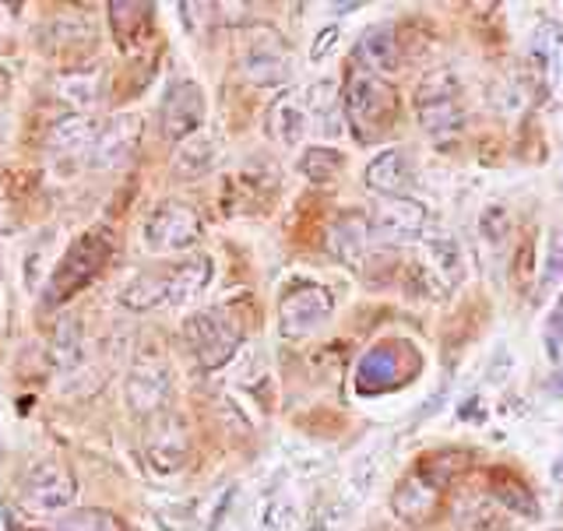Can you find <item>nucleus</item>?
<instances>
[{
    "label": "nucleus",
    "instance_id": "nucleus-23",
    "mask_svg": "<svg viewBox=\"0 0 563 531\" xmlns=\"http://www.w3.org/2000/svg\"><path fill=\"white\" fill-rule=\"evenodd\" d=\"M219 163V145L208 134H194L190 141H184L180 152L173 158V173L180 180H198V176L211 173Z\"/></svg>",
    "mask_w": 563,
    "mask_h": 531
},
{
    "label": "nucleus",
    "instance_id": "nucleus-20",
    "mask_svg": "<svg viewBox=\"0 0 563 531\" xmlns=\"http://www.w3.org/2000/svg\"><path fill=\"white\" fill-rule=\"evenodd\" d=\"M331 254L339 257L349 268H360L366 251H369V219L363 215H342L339 222L331 225V236H328Z\"/></svg>",
    "mask_w": 563,
    "mask_h": 531
},
{
    "label": "nucleus",
    "instance_id": "nucleus-8",
    "mask_svg": "<svg viewBox=\"0 0 563 531\" xmlns=\"http://www.w3.org/2000/svg\"><path fill=\"white\" fill-rule=\"evenodd\" d=\"M334 310V296L317 286V281H292V286L282 292V303H278V324L282 334H310L321 328Z\"/></svg>",
    "mask_w": 563,
    "mask_h": 531
},
{
    "label": "nucleus",
    "instance_id": "nucleus-16",
    "mask_svg": "<svg viewBox=\"0 0 563 531\" xmlns=\"http://www.w3.org/2000/svg\"><path fill=\"white\" fill-rule=\"evenodd\" d=\"M264 128H268V134L278 141V145H296V141L303 137L307 128H310L303 92L278 96V99L272 102L268 117H264Z\"/></svg>",
    "mask_w": 563,
    "mask_h": 531
},
{
    "label": "nucleus",
    "instance_id": "nucleus-6",
    "mask_svg": "<svg viewBox=\"0 0 563 531\" xmlns=\"http://www.w3.org/2000/svg\"><path fill=\"white\" fill-rule=\"evenodd\" d=\"M243 75L254 85H286L292 78V57L286 40L268 29V25H254L246 32L243 43Z\"/></svg>",
    "mask_w": 563,
    "mask_h": 531
},
{
    "label": "nucleus",
    "instance_id": "nucleus-2",
    "mask_svg": "<svg viewBox=\"0 0 563 531\" xmlns=\"http://www.w3.org/2000/svg\"><path fill=\"white\" fill-rule=\"evenodd\" d=\"M416 117H419L422 134H427L433 145L444 148L451 141H457V134L465 128V106H462V81H457L454 70L440 67L419 81Z\"/></svg>",
    "mask_w": 563,
    "mask_h": 531
},
{
    "label": "nucleus",
    "instance_id": "nucleus-26",
    "mask_svg": "<svg viewBox=\"0 0 563 531\" xmlns=\"http://www.w3.org/2000/svg\"><path fill=\"white\" fill-rule=\"evenodd\" d=\"M120 303L128 310H155V307H169V278L166 272L155 275H137L128 281L120 292Z\"/></svg>",
    "mask_w": 563,
    "mask_h": 531
},
{
    "label": "nucleus",
    "instance_id": "nucleus-34",
    "mask_svg": "<svg viewBox=\"0 0 563 531\" xmlns=\"http://www.w3.org/2000/svg\"><path fill=\"white\" fill-rule=\"evenodd\" d=\"M483 236H489L493 243H504L507 236V219H504V208H489L483 215Z\"/></svg>",
    "mask_w": 563,
    "mask_h": 531
},
{
    "label": "nucleus",
    "instance_id": "nucleus-4",
    "mask_svg": "<svg viewBox=\"0 0 563 531\" xmlns=\"http://www.w3.org/2000/svg\"><path fill=\"white\" fill-rule=\"evenodd\" d=\"M110 251H113V240L106 229H92V233L75 240V246L64 254V261L49 272V286L43 292L46 303L57 307L64 299L75 296L81 286H88V281L102 272V264L110 261Z\"/></svg>",
    "mask_w": 563,
    "mask_h": 531
},
{
    "label": "nucleus",
    "instance_id": "nucleus-10",
    "mask_svg": "<svg viewBox=\"0 0 563 531\" xmlns=\"http://www.w3.org/2000/svg\"><path fill=\"white\" fill-rule=\"evenodd\" d=\"M427 229V208L412 198L380 201L369 215V243L377 246H405L422 236Z\"/></svg>",
    "mask_w": 563,
    "mask_h": 531
},
{
    "label": "nucleus",
    "instance_id": "nucleus-19",
    "mask_svg": "<svg viewBox=\"0 0 563 531\" xmlns=\"http://www.w3.org/2000/svg\"><path fill=\"white\" fill-rule=\"evenodd\" d=\"M356 57L369 70V75H380V70H395L398 67V29L391 22L369 25L360 43H356Z\"/></svg>",
    "mask_w": 563,
    "mask_h": 531
},
{
    "label": "nucleus",
    "instance_id": "nucleus-40",
    "mask_svg": "<svg viewBox=\"0 0 563 531\" xmlns=\"http://www.w3.org/2000/svg\"><path fill=\"white\" fill-rule=\"evenodd\" d=\"M553 531H563V528H553Z\"/></svg>",
    "mask_w": 563,
    "mask_h": 531
},
{
    "label": "nucleus",
    "instance_id": "nucleus-11",
    "mask_svg": "<svg viewBox=\"0 0 563 531\" xmlns=\"http://www.w3.org/2000/svg\"><path fill=\"white\" fill-rule=\"evenodd\" d=\"M141 134H145V120L137 113H117L113 120H106V128H99L96 148H92V166L96 169H117L123 163H131Z\"/></svg>",
    "mask_w": 563,
    "mask_h": 531
},
{
    "label": "nucleus",
    "instance_id": "nucleus-1",
    "mask_svg": "<svg viewBox=\"0 0 563 531\" xmlns=\"http://www.w3.org/2000/svg\"><path fill=\"white\" fill-rule=\"evenodd\" d=\"M342 113L360 141H380L398 120V96L384 78L352 70L342 88Z\"/></svg>",
    "mask_w": 563,
    "mask_h": 531
},
{
    "label": "nucleus",
    "instance_id": "nucleus-38",
    "mask_svg": "<svg viewBox=\"0 0 563 531\" xmlns=\"http://www.w3.org/2000/svg\"><path fill=\"white\" fill-rule=\"evenodd\" d=\"M233 486H229V489H222L219 493V497H216V504H211V518H208V531H216L219 528V521H222V515H225V510H229V500H233Z\"/></svg>",
    "mask_w": 563,
    "mask_h": 531
},
{
    "label": "nucleus",
    "instance_id": "nucleus-21",
    "mask_svg": "<svg viewBox=\"0 0 563 531\" xmlns=\"http://www.w3.org/2000/svg\"><path fill=\"white\" fill-rule=\"evenodd\" d=\"M96 137H99V123L92 117L88 113H64L57 123H53L46 145L60 155H81L85 148L88 152L96 148Z\"/></svg>",
    "mask_w": 563,
    "mask_h": 531
},
{
    "label": "nucleus",
    "instance_id": "nucleus-36",
    "mask_svg": "<svg viewBox=\"0 0 563 531\" xmlns=\"http://www.w3.org/2000/svg\"><path fill=\"white\" fill-rule=\"evenodd\" d=\"M545 339H550V349L563 345V296L556 299V307L545 317Z\"/></svg>",
    "mask_w": 563,
    "mask_h": 531
},
{
    "label": "nucleus",
    "instance_id": "nucleus-13",
    "mask_svg": "<svg viewBox=\"0 0 563 531\" xmlns=\"http://www.w3.org/2000/svg\"><path fill=\"white\" fill-rule=\"evenodd\" d=\"M363 180H366L369 190L380 193V201L409 198V190H412V166H409V158H405L401 148H387V152H380L374 163L366 166Z\"/></svg>",
    "mask_w": 563,
    "mask_h": 531
},
{
    "label": "nucleus",
    "instance_id": "nucleus-39",
    "mask_svg": "<svg viewBox=\"0 0 563 531\" xmlns=\"http://www.w3.org/2000/svg\"><path fill=\"white\" fill-rule=\"evenodd\" d=\"M550 395H556V398H563V377H556V380L550 384Z\"/></svg>",
    "mask_w": 563,
    "mask_h": 531
},
{
    "label": "nucleus",
    "instance_id": "nucleus-31",
    "mask_svg": "<svg viewBox=\"0 0 563 531\" xmlns=\"http://www.w3.org/2000/svg\"><path fill=\"white\" fill-rule=\"evenodd\" d=\"M377 468H380V457H374V454L360 457L356 468L349 472V489L356 493V497H366V493L374 489V483H377Z\"/></svg>",
    "mask_w": 563,
    "mask_h": 531
},
{
    "label": "nucleus",
    "instance_id": "nucleus-14",
    "mask_svg": "<svg viewBox=\"0 0 563 531\" xmlns=\"http://www.w3.org/2000/svg\"><path fill=\"white\" fill-rule=\"evenodd\" d=\"M422 264H427V275H433L444 289H457L468 275L462 243L448 233H433L422 240Z\"/></svg>",
    "mask_w": 563,
    "mask_h": 531
},
{
    "label": "nucleus",
    "instance_id": "nucleus-9",
    "mask_svg": "<svg viewBox=\"0 0 563 531\" xmlns=\"http://www.w3.org/2000/svg\"><path fill=\"white\" fill-rule=\"evenodd\" d=\"M201 215L184 201H163L158 204L148 222H145V243L148 251L169 254V251H187L201 240Z\"/></svg>",
    "mask_w": 563,
    "mask_h": 531
},
{
    "label": "nucleus",
    "instance_id": "nucleus-32",
    "mask_svg": "<svg viewBox=\"0 0 563 531\" xmlns=\"http://www.w3.org/2000/svg\"><path fill=\"white\" fill-rule=\"evenodd\" d=\"M264 531H286L296 524V507L292 500H268V507H264Z\"/></svg>",
    "mask_w": 563,
    "mask_h": 531
},
{
    "label": "nucleus",
    "instance_id": "nucleus-29",
    "mask_svg": "<svg viewBox=\"0 0 563 531\" xmlns=\"http://www.w3.org/2000/svg\"><path fill=\"white\" fill-rule=\"evenodd\" d=\"M299 169H303V176L310 184H334L342 176V169H345V158L334 152V148H328V145H313V148H307L303 155H299Z\"/></svg>",
    "mask_w": 563,
    "mask_h": 531
},
{
    "label": "nucleus",
    "instance_id": "nucleus-7",
    "mask_svg": "<svg viewBox=\"0 0 563 531\" xmlns=\"http://www.w3.org/2000/svg\"><path fill=\"white\" fill-rule=\"evenodd\" d=\"M205 113H208V102H205L201 85L190 78H176L166 88L163 106H158V128H163L166 141H180L184 145L194 134H201Z\"/></svg>",
    "mask_w": 563,
    "mask_h": 531
},
{
    "label": "nucleus",
    "instance_id": "nucleus-35",
    "mask_svg": "<svg viewBox=\"0 0 563 531\" xmlns=\"http://www.w3.org/2000/svg\"><path fill=\"white\" fill-rule=\"evenodd\" d=\"M545 278H563V225L553 233L550 257H545Z\"/></svg>",
    "mask_w": 563,
    "mask_h": 531
},
{
    "label": "nucleus",
    "instance_id": "nucleus-25",
    "mask_svg": "<svg viewBox=\"0 0 563 531\" xmlns=\"http://www.w3.org/2000/svg\"><path fill=\"white\" fill-rule=\"evenodd\" d=\"M110 25L120 49H134L152 32V8L148 4H110Z\"/></svg>",
    "mask_w": 563,
    "mask_h": 531
},
{
    "label": "nucleus",
    "instance_id": "nucleus-17",
    "mask_svg": "<svg viewBox=\"0 0 563 531\" xmlns=\"http://www.w3.org/2000/svg\"><path fill=\"white\" fill-rule=\"evenodd\" d=\"M486 489H489V500L504 507L507 515H518V518H539V500L536 493L528 489L515 472L507 468H493L486 475Z\"/></svg>",
    "mask_w": 563,
    "mask_h": 531
},
{
    "label": "nucleus",
    "instance_id": "nucleus-18",
    "mask_svg": "<svg viewBox=\"0 0 563 531\" xmlns=\"http://www.w3.org/2000/svg\"><path fill=\"white\" fill-rule=\"evenodd\" d=\"M307 102V117L310 128H317V134L324 137H339L345 128V113H342V92L331 81H317L303 92Z\"/></svg>",
    "mask_w": 563,
    "mask_h": 531
},
{
    "label": "nucleus",
    "instance_id": "nucleus-37",
    "mask_svg": "<svg viewBox=\"0 0 563 531\" xmlns=\"http://www.w3.org/2000/svg\"><path fill=\"white\" fill-rule=\"evenodd\" d=\"M334 40H339V29H334V25L317 35V40H313V49H310V60H313V64H317V60H324L328 53H331V43H334Z\"/></svg>",
    "mask_w": 563,
    "mask_h": 531
},
{
    "label": "nucleus",
    "instance_id": "nucleus-27",
    "mask_svg": "<svg viewBox=\"0 0 563 531\" xmlns=\"http://www.w3.org/2000/svg\"><path fill=\"white\" fill-rule=\"evenodd\" d=\"M468 465H472V454H468V451L448 447V451H433L416 472H419V475H427V479H430L440 493H444Z\"/></svg>",
    "mask_w": 563,
    "mask_h": 531
},
{
    "label": "nucleus",
    "instance_id": "nucleus-22",
    "mask_svg": "<svg viewBox=\"0 0 563 531\" xmlns=\"http://www.w3.org/2000/svg\"><path fill=\"white\" fill-rule=\"evenodd\" d=\"M169 278V307H180V303H194L211 281V261L208 257H190L184 264L166 272Z\"/></svg>",
    "mask_w": 563,
    "mask_h": 531
},
{
    "label": "nucleus",
    "instance_id": "nucleus-28",
    "mask_svg": "<svg viewBox=\"0 0 563 531\" xmlns=\"http://www.w3.org/2000/svg\"><path fill=\"white\" fill-rule=\"evenodd\" d=\"M387 352L391 345H380L374 352H366V359L360 363V374H356V384L363 391H384V387H391L395 377H398V359H387Z\"/></svg>",
    "mask_w": 563,
    "mask_h": 531
},
{
    "label": "nucleus",
    "instance_id": "nucleus-15",
    "mask_svg": "<svg viewBox=\"0 0 563 531\" xmlns=\"http://www.w3.org/2000/svg\"><path fill=\"white\" fill-rule=\"evenodd\" d=\"M440 507V489L427 479V475L409 472L391 493V510L409 524H422L437 515Z\"/></svg>",
    "mask_w": 563,
    "mask_h": 531
},
{
    "label": "nucleus",
    "instance_id": "nucleus-30",
    "mask_svg": "<svg viewBox=\"0 0 563 531\" xmlns=\"http://www.w3.org/2000/svg\"><path fill=\"white\" fill-rule=\"evenodd\" d=\"M46 531H123V521L110 515V510L85 507V510H70V515L57 518Z\"/></svg>",
    "mask_w": 563,
    "mask_h": 531
},
{
    "label": "nucleus",
    "instance_id": "nucleus-24",
    "mask_svg": "<svg viewBox=\"0 0 563 531\" xmlns=\"http://www.w3.org/2000/svg\"><path fill=\"white\" fill-rule=\"evenodd\" d=\"M145 462L155 475H173L190 462V444L184 433H158L152 444L145 447Z\"/></svg>",
    "mask_w": 563,
    "mask_h": 531
},
{
    "label": "nucleus",
    "instance_id": "nucleus-12",
    "mask_svg": "<svg viewBox=\"0 0 563 531\" xmlns=\"http://www.w3.org/2000/svg\"><path fill=\"white\" fill-rule=\"evenodd\" d=\"M173 395V374L163 363H137L123 380V401L131 416H155Z\"/></svg>",
    "mask_w": 563,
    "mask_h": 531
},
{
    "label": "nucleus",
    "instance_id": "nucleus-33",
    "mask_svg": "<svg viewBox=\"0 0 563 531\" xmlns=\"http://www.w3.org/2000/svg\"><path fill=\"white\" fill-rule=\"evenodd\" d=\"M345 518H349L345 504L328 507V510H321V515H317V518L310 521V528H307V531H342V528H345Z\"/></svg>",
    "mask_w": 563,
    "mask_h": 531
},
{
    "label": "nucleus",
    "instance_id": "nucleus-3",
    "mask_svg": "<svg viewBox=\"0 0 563 531\" xmlns=\"http://www.w3.org/2000/svg\"><path fill=\"white\" fill-rule=\"evenodd\" d=\"M184 342L201 369H222L240 352L243 331L233 321V313L222 307L198 310L184 321Z\"/></svg>",
    "mask_w": 563,
    "mask_h": 531
},
{
    "label": "nucleus",
    "instance_id": "nucleus-5",
    "mask_svg": "<svg viewBox=\"0 0 563 531\" xmlns=\"http://www.w3.org/2000/svg\"><path fill=\"white\" fill-rule=\"evenodd\" d=\"M78 497V479L64 462L57 457H46V462L32 465L29 475L22 479V489H18V504L32 515H57V510H67Z\"/></svg>",
    "mask_w": 563,
    "mask_h": 531
}]
</instances>
